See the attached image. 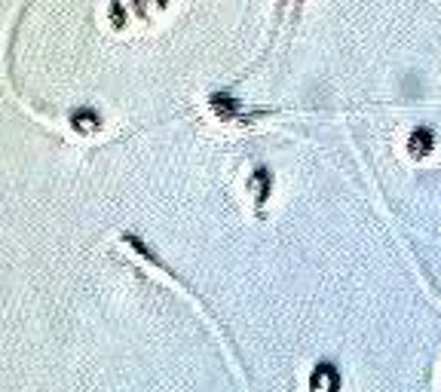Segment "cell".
I'll return each mask as SVG.
<instances>
[{"label":"cell","mask_w":441,"mask_h":392,"mask_svg":"<svg viewBox=\"0 0 441 392\" xmlns=\"http://www.w3.org/2000/svg\"><path fill=\"white\" fill-rule=\"evenodd\" d=\"M340 389V374L334 365H316L310 374V392H337Z\"/></svg>","instance_id":"6da1fadb"},{"label":"cell","mask_w":441,"mask_h":392,"mask_svg":"<svg viewBox=\"0 0 441 392\" xmlns=\"http://www.w3.org/2000/svg\"><path fill=\"white\" fill-rule=\"evenodd\" d=\"M432 144H435L432 132L420 126V129L410 132V138H408V151H410V156H414V160H420V156H426L429 151H432Z\"/></svg>","instance_id":"7a4b0ae2"},{"label":"cell","mask_w":441,"mask_h":392,"mask_svg":"<svg viewBox=\"0 0 441 392\" xmlns=\"http://www.w3.org/2000/svg\"><path fill=\"white\" fill-rule=\"evenodd\" d=\"M249 187L254 190V200H258V205L270 196V187H273V178H270V172L267 169H258L251 175V181H249Z\"/></svg>","instance_id":"3957f363"},{"label":"cell","mask_w":441,"mask_h":392,"mask_svg":"<svg viewBox=\"0 0 441 392\" xmlns=\"http://www.w3.org/2000/svg\"><path fill=\"white\" fill-rule=\"evenodd\" d=\"M71 123H74L80 132H89V129H95V126H98V114H95V111H77V114L71 116Z\"/></svg>","instance_id":"277c9868"},{"label":"cell","mask_w":441,"mask_h":392,"mask_svg":"<svg viewBox=\"0 0 441 392\" xmlns=\"http://www.w3.org/2000/svg\"><path fill=\"white\" fill-rule=\"evenodd\" d=\"M212 107H214V114H221V116H233L239 111V104H233L230 95H218V92L212 95Z\"/></svg>","instance_id":"5b68a950"}]
</instances>
